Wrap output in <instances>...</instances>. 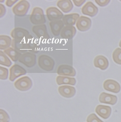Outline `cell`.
I'll return each instance as SVG.
<instances>
[{
	"instance_id": "obj_1",
	"label": "cell",
	"mask_w": 121,
	"mask_h": 122,
	"mask_svg": "<svg viewBox=\"0 0 121 122\" xmlns=\"http://www.w3.org/2000/svg\"><path fill=\"white\" fill-rule=\"evenodd\" d=\"M30 20L35 25L45 24L46 20L43 10L39 7H34L30 16Z\"/></svg>"
},
{
	"instance_id": "obj_2",
	"label": "cell",
	"mask_w": 121,
	"mask_h": 122,
	"mask_svg": "<svg viewBox=\"0 0 121 122\" xmlns=\"http://www.w3.org/2000/svg\"><path fill=\"white\" fill-rule=\"evenodd\" d=\"M37 63L40 68L47 71H52L55 65L54 59L50 56L45 54L41 55L38 56Z\"/></svg>"
},
{
	"instance_id": "obj_3",
	"label": "cell",
	"mask_w": 121,
	"mask_h": 122,
	"mask_svg": "<svg viewBox=\"0 0 121 122\" xmlns=\"http://www.w3.org/2000/svg\"><path fill=\"white\" fill-rule=\"evenodd\" d=\"M33 86V82L28 76H22L14 82V86L16 89L22 92L29 90Z\"/></svg>"
},
{
	"instance_id": "obj_4",
	"label": "cell",
	"mask_w": 121,
	"mask_h": 122,
	"mask_svg": "<svg viewBox=\"0 0 121 122\" xmlns=\"http://www.w3.org/2000/svg\"><path fill=\"white\" fill-rule=\"evenodd\" d=\"M30 7L29 2L25 0H21L18 2L12 8L13 13L19 16H23L27 14Z\"/></svg>"
},
{
	"instance_id": "obj_5",
	"label": "cell",
	"mask_w": 121,
	"mask_h": 122,
	"mask_svg": "<svg viewBox=\"0 0 121 122\" xmlns=\"http://www.w3.org/2000/svg\"><path fill=\"white\" fill-rule=\"evenodd\" d=\"M19 61L28 68L33 67L36 63V55L29 52L21 54Z\"/></svg>"
},
{
	"instance_id": "obj_6",
	"label": "cell",
	"mask_w": 121,
	"mask_h": 122,
	"mask_svg": "<svg viewBox=\"0 0 121 122\" xmlns=\"http://www.w3.org/2000/svg\"><path fill=\"white\" fill-rule=\"evenodd\" d=\"M46 14L47 19L50 21L60 20L64 17L62 12L55 6L47 8L46 10Z\"/></svg>"
},
{
	"instance_id": "obj_7",
	"label": "cell",
	"mask_w": 121,
	"mask_h": 122,
	"mask_svg": "<svg viewBox=\"0 0 121 122\" xmlns=\"http://www.w3.org/2000/svg\"><path fill=\"white\" fill-rule=\"evenodd\" d=\"M26 70L18 64H14L10 68L9 80L13 82L18 77L26 74Z\"/></svg>"
},
{
	"instance_id": "obj_8",
	"label": "cell",
	"mask_w": 121,
	"mask_h": 122,
	"mask_svg": "<svg viewBox=\"0 0 121 122\" xmlns=\"http://www.w3.org/2000/svg\"><path fill=\"white\" fill-rule=\"evenodd\" d=\"M57 74L60 76L74 77L76 75V71L72 66L67 64H62L58 67Z\"/></svg>"
},
{
	"instance_id": "obj_9",
	"label": "cell",
	"mask_w": 121,
	"mask_h": 122,
	"mask_svg": "<svg viewBox=\"0 0 121 122\" xmlns=\"http://www.w3.org/2000/svg\"><path fill=\"white\" fill-rule=\"evenodd\" d=\"M32 30L38 39L43 40H48L50 39L45 24L34 25L32 27Z\"/></svg>"
},
{
	"instance_id": "obj_10",
	"label": "cell",
	"mask_w": 121,
	"mask_h": 122,
	"mask_svg": "<svg viewBox=\"0 0 121 122\" xmlns=\"http://www.w3.org/2000/svg\"><path fill=\"white\" fill-rule=\"evenodd\" d=\"M91 25V20L87 17L83 16H80L76 23L77 28L80 32H85L88 30Z\"/></svg>"
},
{
	"instance_id": "obj_11",
	"label": "cell",
	"mask_w": 121,
	"mask_h": 122,
	"mask_svg": "<svg viewBox=\"0 0 121 122\" xmlns=\"http://www.w3.org/2000/svg\"><path fill=\"white\" fill-rule=\"evenodd\" d=\"M81 11L83 15L93 17L98 14V9L92 2L88 1L82 7Z\"/></svg>"
},
{
	"instance_id": "obj_12",
	"label": "cell",
	"mask_w": 121,
	"mask_h": 122,
	"mask_svg": "<svg viewBox=\"0 0 121 122\" xmlns=\"http://www.w3.org/2000/svg\"><path fill=\"white\" fill-rule=\"evenodd\" d=\"M10 35L13 39L24 41L30 35L29 32L21 27H15L11 32Z\"/></svg>"
},
{
	"instance_id": "obj_13",
	"label": "cell",
	"mask_w": 121,
	"mask_h": 122,
	"mask_svg": "<svg viewBox=\"0 0 121 122\" xmlns=\"http://www.w3.org/2000/svg\"><path fill=\"white\" fill-rule=\"evenodd\" d=\"M24 41L26 43L28 51L33 54L38 52L39 45L37 39L33 36L31 35H30Z\"/></svg>"
},
{
	"instance_id": "obj_14",
	"label": "cell",
	"mask_w": 121,
	"mask_h": 122,
	"mask_svg": "<svg viewBox=\"0 0 121 122\" xmlns=\"http://www.w3.org/2000/svg\"><path fill=\"white\" fill-rule=\"evenodd\" d=\"M58 91L60 95L66 98H72L76 93V90L75 87L68 85L59 86L58 88Z\"/></svg>"
},
{
	"instance_id": "obj_15",
	"label": "cell",
	"mask_w": 121,
	"mask_h": 122,
	"mask_svg": "<svg viewBox=\"0 0 121 122\" xmlns=\"http://www.w3.org/2000/svg\"><path fill=\"white\" fill-rule=\"evenodd\" d=\"M103 88L106 91L117 93L121 90V86L118 82L112 79H107L103 83Z\"/></svg>"
},
{
	"instance_id": "obj_16",
	"label": "cell",
	"mask_w": 121,
	"mask_h": 122,
	"mask_svg": "<svg viewBox=\"0 0 121 122\" xmlns=\"http://www.w3.org/2000/svg\"><path fill=\"white\" fill-rule=\"evenodd\" d=\"M95 112L100 117L107 119L110 117L111 115L112 108L109 106L99 105L95 107Z\"/></svg>"
},
{
	"instance_id": "obj_17",
	"label": "cell",
	"mask_w": 121,
	"mask_h": 122,
	"mask_svg": "<svg viewBox=\"0 0 121 122\" xmlns=\"http://www.w3.org/2000/svg\"><path fill=\"white\" fill-rule=\"evenodd\" d=\"M77 31L74 26H65L60 33V37L64 39L71 40L75 36Z\"/></svg>"
},
{
	"instance_id": "obj_18",
	"label": "cell",
	"mask_w": 121,
	"mask_h": 122,
	"mask_svg": "<svg viewBox=\"0 0 121 122\" xmlns=\"http://www.w3.org/2000/svg\"><path fill=\"white\" fill-rule=\"evenodd\" d=\"M109 62L107 59L102 55L97 56L93 59V65L95 67L104 71L108 67Z\"/></svg>"
},
{
	"instance_id": "obj_19",
	"label": "cell",
	"mask_w": 121,
	"mask_h": 122,
	"mask_svg": "<svg viewBox=\"0 0 121 122\" xmlns=\"http://www.w3.org/2000/svg\"><path fill=\"white\" fill-rule=\"evenodd\" d=\"M99 101L101 103L114 105L117 101V97L115 95L103 92L99 96Z\"/></svg>"
},
{
	"instance_id": "obj_20",
	"label": "cell",
	"mask_w": 121,
	"mask_h": 122,
	"mask_svg": "<svg viewBox=\"0 0 121 122\" xmlns=\"http://www.w3.org/2000/svg\"><path fill=\"white\" fill-rule=\"evenodd\" d=\"M50 26L51 33L55 36H58L60 35L62 29L64 27V24L62 20H55L50 21Z\"/></svg>"
},
{
	"instance_id": "obj_21",
	"label": "cell",
	"mask_w": 121,
	"mask_h": 122,
	"mask_svg": "<svg viewBox=\"0 0 121 122\" xmlns=\"http://www.w3.org/2000/svg\"><path fill=\"white\" fill-rule=\"evenodd\" d=\"M11 46L15 50L21 54H24L27 52L28 51L27 46L25 41H24L13 39L12 41Z\"/></svg>"
},
{
	"instance_id": "obj_22",
	"label": "cell",
	"mask_w": 121,
	"mask_h": 122,
	"mask_svg": "<svg viewBox=\"0 0 121 122\" xmlns=\"http://www.w3.org/2000/svg\"><path fill=\"white\" fill-rule=\"evenodd\" d=\"M79 17V14L75 13L64 15L62 21L65 26H73L76 24Z\"/></svg>"
},
{
	"instance_id": "obj_23",
	"label": "cell",
	"mask_w": 121,
	"mask_h": 122,
	"mask_svg": "<svg viewBox=\"0 0 121 122\" xmlns=\"http://www.w3.org/2000/svg\"><path fill=\"white\" fill-rule=\"evenodd\" d=\"M56 5L65 13H68L73 8V5L70 0H60L57 2Z\"/></svg>"
},
{
	"instance_id": "obj_24",
	"label": "cell",
	"mask_w": 121,
	"mask_h": 122,
	"mask_svg": "<svg viewBox=\"0 0 121 122\" xmlns=\"http://www.w3.org/2000/svg\"><path fill=\"white\" fill-rule=\"evenodd\" d=\"M56 82L58 85H70L72 86H74L76 84V78L72 77L65 76H58L56 78Z\"/></svg>"
},
{
	"instance_id": "obj_25",
	"label": "cell",
	"mask_w": 121,
	"mask_h": 122,
	"mask_svg": "<svg viewBox=\"0 0 121 122\" xmlns=\"http://www.w3.org/2000/svg\"><path fill=\"white\" fill-rule=\"evenodd\" d=\"M11 38L7 35H1L0 36V49L1 50H5L10 47L12 44Z\"/></svg>"
},
{
	"instance_id": "obj_26",
	"label": "cell",
	"mask_w": 121,
	"mask_h": 122,
	"mask_svg": "<svg viewBox=\"0 0 121 122\" xmlns=\"http://www.w3.org/2000/svg\"><path fill=\"white\" fill-rule=\"evenodd\" d=\"M4 52L6 55H7L14 62L17 61L18 60L19 61V58L21 55L20 53L17 51L12 47H9L6 49L4 50Z\"/></svg>"
},
{
	"instance_id": "obj_27",
	"label": "cell",
	"mask_w": 121,
	"mask_h": 122,
	"mask_svg": "<svg viewBox=\"0 0 121 122\" xmlns=\"http://www.w3.org/2000/svg\"><path fill=\"white\" fill-rule=\"evenodd\" d=\"M0 64L6 67H10L12 65L11 61L2 50L0 51Z\"/></svg>"
},
{
	"instance_id": "obj_28",
	"label": "cell",
	"mask_w": 121,
	"mask_h": 122,
	"mask_svg": "<svg viewBox=\"0 0 121 122\" xmlns=\"http://www.w3.org/2000/svg\"><path fill=\"white\" fill-rule=\"evenodd\" d=\"M112 59L116 64L121 65V49L117 48L113 52Z\"/></svg>"
},
{
	"instance_id": "obj_29",
	"label": "cell",
	"mask_w": 121,
	"mask_h": 122,
	"mask_svg": "<svg viewBox=\"0 0 121 122\" xmlns=\"http://www.w3.org/2000/svg\"><path fill=\"white\" fill-rule=\"evenodd\" d=\"M10 117L4 109H0V122H9Z\"/></svg>"
},
{
	"instance_id": "obj_30",
	"label": "cell",
	"mask_w": 121,
	"mask_h": 122,
	"mask_svg": "<svg viewBox=\"0 0 121 122\" xmlns=\"http://www.w3.org/2000/svg\"><path fill=\"white\" fill-rule=\"evenodd\" d=\"M8 76V70L4 67L0 66V79L6 80Z\"/></svg>"
},
{
	"instance_id": "obj_31",
	"label": "cell",
	"mask_w": 121,
	"mask_h": 122,
	"mask_svg": "<svg viewBox=\"0 0 121 122\" xmlns=\"http://www.w3.org/2000/svg\"><path fill=\"white\" fill-rule=\"evenodd\" d=\"M86 121L87 122H104L94 113H91L89 115L87 118Z\"/></svg>"
},
{
	"instance_id": "obj_32",
	"label": "cell",
	"mask_w": 121,
	"mask_h": 122,
	"mask_svg": "<svg viewBox=\"0 0 121 122\" xmlns=\"http://www.w3.org/2000/svg\"><path fill=\"white\" fill-rule=\"evenodd\" d=\"M95 2L100 6H105L110 2V0H95Z\"/></svg>"
},
{
	"instance_id": "obj_33",
	"label": "cell",
	"mask_w": 121,
	"mask_h": 122,
	"mask_svg": "<svg viewBox=\"0 0 121 122\" xmlns=\"http://www.w3.org/2000/svg\"><path fill=\"white\" fill-rule=\"evenodd\" d=\"M6 13V8L5 5L2 4H0V17H3Z\"/></svg>"
},
{
	"instance_id": "obj_34",
	"label": "cell",
	"mask_w": 121,
	"mask_h": 122,
	"mask_svg": "<svg viewBox=\"0 0 121 122\" xmlns=\"http://www.w3.org/2000/svg\"><path fill=\"white\" fill-rule=\"evenodd\" d=\"M85 2V0H73V3L77 7L81 6Z\"/></svg>"
},
{
	"instance_id": "obj_35",
	"label": "cell",
	"mask_w": 121,
	"mask_h": 122,
	"mask_svg": "<svg viewBox=\"0 0 121 122\" xmlns=\"http://www.w3.org/2000/svg\"><path fill=\"white\" fill-rule=\"evenodd\" d=\"M17 2V0H7L5 2V5L7 6L11 7L14 5H15Z\"/></svg>"
},
{
	"instance_id": "obj_36",
	"label": "cell",
	"mask_w": 121,
	"mask_h": 122,
	"mask_svg": "<svg viewBox=\"0 0 121 122\" xmlns=\"http://www.w3.org/2000/svg\"><path fill=\"white\" fill-rule=\"evenodd\" d=\"M119 46H120V47H121V41H120V42H119Z\"/></svg>"
}]
</instances>
